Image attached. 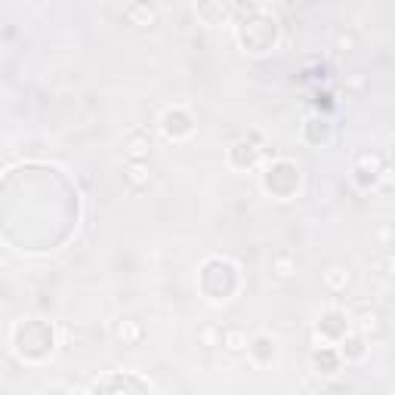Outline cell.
I'll return each instance as SVG.
<instances>
[{
  "label": "cell",
  "instance_id": "cell-1",
  "mask_svg": "<svg viewBox=\"0 0 395 395\" xmlns=\"http://www.w3.org/2000/svg\"><path fill=\"white\" fill-rule=\"evenodd\" d=\"M352 333V318L339 309H324L315 324V339H321L318 349H327V346H339L346 337Z\"/></svg>",
  "mask_w": 395,
  "mask_h": 395
},
{
  "label": "cell",
  "instance_id": "cell-2",
  "mask_svg": "<svg viewBox=\"0 0 395 395\" xmlns=\"http://www.w3.org/2000/svg\"><path fill=\"white\" fill-rule=\"evenodd\" d=\"M160 133L173 142H185L191 133H195V123H191V115L185 108H167L160 115Z\"/></svg>",
  "mask_w": 395,
  "mask_h": 395
},
{
  "label": "cell",
  "instance_id": "cell-3",
  "mask_svg": "<svg viewBox=\"0 0 395 395\" xmlns=\"http://www.w3.org/2000/svg\"><path fill=\"white\" fill-rule=\"evenodd\" d=\"M349 318H352V327H355V333H361L364 339H368V337H380V333H383V318H380V312H376V309L358 306L355 312L349 315Z\"/></svg>",
  "mask_w": 395,
  "mask_h": 395
},
{
  "label": "cell",
  "instance_id": "cell-4",
  "mask_svg": "<svg viewBox=\"0 0 395 395\" xmlns=\"http://www.w3.org/2000/svg\"><path fill=\"white\" fill-rule=\"evenodd\" d=\"M247 355H250V361L256 364V368H265V364H272L278 358V343L275 337H269V333H256V337L250 339V349H247Z\"/></svg>",
  "mask_w": 395,
  "mask_h": 395
},
{
  "label": "cell",
  "instance_id": "cell-5",
  "mask_svg": "<svg viewBox=\"0 0 395 395\" xmlns=\"http://www.w3.org/2000/svg\"><path fill=\"white\" fill-rule=\"evenodd\" d=\"M123 154L130 160H148V154H152V136H148V130H130L123 136Z\"/></svg>",
  "mask_w": 395,
  "mask_h": 395
},
{
  "label": "cell",
  "instance_id": "cell-6",
  "mask_svg": "<svg viewBox=\"0 0 395 395\" xmlns=\"http://www.w3.org/2000/svg\"><path fill=\"white\" fill-rule=\"evenodd\" d=\"M321 281L331 294H346V287L352 284V269L346 263H331L324 272H321Z\"/></svg>",
  "mask_w": 395,
  "mask_h": 395
},
{
  "label": "cell",
  "instance_id": "cell-7",
  "mask_svg": "<svg viewBox=\"0 0 395 395\" xmlns=\"http://www.w3.org/2000/svg\"><path fill=\"white\" fill-rule=\"evenodd\" d=\"M123 19L133 28H152V25H158V10L148 3H127L123 6Z\"/></svg>",
  "mask_w": 395,
  "mask_h": 395
},
{
  "label": "cell",
  "instance_id": "cell-8",
  "mask_svg": "<svg viewBox=\"0 0 395 395\" xmlns=\"http://www.w3.org/2000/svg\"><path fill=\"white\" fill-rule=\"evenodd\" d=\"M232 12H235V6H228V3H201V6H195V16L201 19L204 25H226L228 19H232Z\"/></svg>",
  "mask_w": 395,
  "mask_h": 395
},
{
  "label": "cell",
  "instance_id": "cell-9",
  "mask_svg": "<svg viewBox=\"0 0 395 395\" xmlns=\"http://www.w3.org/2000/svg\"><path fill=\"white\" fill-rule=\"evenodd\" d=\"M364 343H368V339H364L361 333H349V337L337 346L339 358H343V361H361L364 352H368V346H364Z\"/></svg>",
  "mask_w": 395,
  "mask_h": 395
},
{
  "label": "cell",
  "instance_id": "cell-10",
  "mask_svg": "<svg viewBox=\"0 0 395 395\" xmlns=\"http://www.w3.org/2000/svg\"><path fill=\"white\" fill-rule=\"evenodd\" d=\"M222 349H226L228 355H241V352H247L250 349L247 331H241V327H226V331H222Z\"/></svg>",
  "mask_w": 395,
  "mask_h": 395
},
{
  "label": "cell",
  "instance_id": "cell-11",
  "mask_svg": "<svg viewBox=\"0 0 395 395\" xmlns=\"http://www.w3.org/2000/svg\"><path fill=\"white\" fill-rule=\"evenodd\" d=\"M123 176H127V182L133 185V189H145V185L152 182V167H148V160H130Z\"/></svg>",
  "mask_w": 395,
  "mask_h": 395
},
{
  "label": "cell",
  "instance_id": "cell-12",
  "mask_svg": "<svg viewBox=\"0 0 395 395\" xmlns=\"http://www.w3.org/2000/svg\"><path fill=\"white\" fill-rule=\"evenodd\" d=\"M115 337L121 339L123 346H136L142 339V324L136 318H121L115 327Z\"/></svg>",
  "mask_w": 395,
  "mask_h": 395
},
{
  "label": "cell",
  "instance_id": "cell-13",
  "mask_svg": "<svg viewBox=\"0 0 395 395\" xmlns=\"http://www.w3.org/2000/svg\"><path fill=\"white\" fill-rule=\"evenodd\" d=\"M272 275L281 278V281L294 278L296 275V256H294V253H287V250L275 253V256H272Z\"/></svg>",
  "mask_w": 395,
  "mask_h": 395
},
{
  "label": "cell",
  "instance_id": "cell-14",
  "mask_svg": "<svg viewBox=\"0 0 395 395\" xmlns=\"http://www.w3.org/2000/svg\"><path fill=\"white\" fill-rule=\"evenodd\" d=\"M222 331H226V327H219L216 321L201 324L198 327V346H204V349H216V346H222Z\"/></svg>",
  "mask_w": 395,
  "mask_h": 395
},
{
  "label": "cell",
  "instance_id": "cell-15",
  "mask_svg": "<svg viewBox=\"0 0 395 395\" xmlns=\"http://www.w3.org/2000/svg\"><path fill=\"white\" fill-rule=\"evenodd\" d=\"M315 368H318V374H333V370L339 368V361H343V358H339V352L333 349V346H327V349H318L315 352Z\"/></svg>",
  "mask_w": 395,
  "mask_h": 395
},
{
  "label": "cell",
  "instance_id": "cell-16",
  "mask_svg": "<svg viewBox=\"0 0 395 395\" xmlns=\"http://www.w3.org/2000/svg\"><path fill=\"white\" fill-rule=\"evenodd\" d=\"M355 47H358L355 31H339V34H337V49H339V53H352Z\"/></svg>",
  "mask_w": 395,
  "mask_h": 395
},
{
  "label": "cell",
  "instance_id": "cell-17",
  "mask_svg": "<svg viewBox=\"0 0 395 395\" xmlns=\"http://www.w3.org/2000/svg\"><path fill=\"white\" fill-rule=\"evenodd\" d=\"M392 241H395V228L392 226H380V228H376V244H380V247H389Z\"/></svg>",
  "mask_w": 395,
  "mask_h": 395
},
{
  "label": "cell",
  "instance_id": "cell-18",
  "mask_svg": "<svg viewBox=\"0 0 395 395\" xmlns=\"http://www.w3.org/2000/svg\"><path fill=\"white\" fill-rule=\"evenodd\" d=\"M386 272H389V275L395 278V250H392V253H389V256H386Z\"/></svg>",
  "mask_w": 395,
  "mask_h": 395
},
{
  "label": "cell",
  "instance_id": "cell-19",
  "mask_svg": "<svg viewBox=\"0 0 395 395\" xmlns=\"http://www.w3.org/2000/svg\"><path fill=\"white\" fill-rule=\"evenodd\" d=\"M349 86H355V90H358V86H364V77H361V74H358V77H352Z\"/></svg>",
  "mask_w": 395,
  "mask_h": 395
},
{
  "label": "cell",
  "instance_id": "cell-20",
  "mask_svg": "<svg viewBox=\"0 0 395 395\" xmlns=\"http://www.w3.org/2000/svg\"><path fill=\"white\" fill-rule=\"evenodd\" d=\"M43 395H62V392H59V389H47V392H43Z\"/></svg>",
  "mask_w": 395,
  "mask_h": 395
},
{
  "label": "cell",
  "instance_id": "cell-21",
  "mask_svg": "<svg viewBox=\"0 0 395 395\" xmlns=\"http://www.w3.org/2000/svg\"><path fill=\"white\" fill-rule=\"evenodd\" d=\"M179 395H185V392H179Z\"/></svg>",
  "mask_w": 395,
  "mask_h": 395
}]
</instances>
